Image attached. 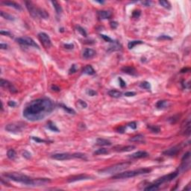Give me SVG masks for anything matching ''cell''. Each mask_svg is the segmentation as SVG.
<instances>
[{
  "mask_svg": "<svg viewBox=\"0 0 191 191\" xmlns=\"http://www.w3.org/2000/svg\"><path fill=\"white\" fill-rule=\"evenodd\" d=\"M16 41L19 44L22 45V46H33V47H35L37 49H40L38 45L36 43V42H34V40L33 39L29 38V37H22V38H17Z\"/></svg>",
  "mask_w": 191,
  "mask_h": 191,
  "instance_id": "cell-8",
  "label": "cell"
},
{
  "mask_svg": "<svg viewBox=\"0 0 191 191\" xmlns=\"http://www.w3.org/2000/svg\"><path fill=\"white\" fill-rule=\"evenodd\" d=\"M47 128L49 130H51V131H52V132H60L59 129H58V128H57V126L55 125V124L53 123L52 122H49V123H48Z\"/></svg>",
  "mask_w": 191,
  "mask_h": 191,
  "instance_id": "cell-32",
  "label": "cell"
},
{
  "mask_svg": "<svg viewBox=\"0 0 191 191\" xmlns=\"http://www.w3.org/2000/svg\"><path fill=\"white\" fill-rule=\"evenodd\" d=\"M51 2H52V4L53 5V7L55 8V11H56L57 15H60V14L62 13V8L61 7V5L58 4V2H56V1H52Z\"/></svg>",
  "mask_w": 191,
  "mask_h": 191,
  "instance_id": "cell-26",
  "label": "cell"
},
{
  "mask_svg": "<svg viewBox=\"0 0 191 191\" xmlns=\"http://www.w3.org/2000/svg\"><path fill=\"white\" fill-rule=\"evenodd\" d=\"M96 145L100 146H111V142L107 139H103V138H98L96 140Z\"/></svg>",
  "mask_w": 191,
  "mask_h": 191,
  "instance_id": "cell-21",
  "label": "cell"
},
{
  "mask_svg": "<svg viewBox=\"0 0 191 191\" xmlns=\"http://www.w3.org/2000/svg\"><path fill=\"white\" fill-rule=\"evenodd\" d=\"M7 156L10 160H14V159H15L16 156H17V153L14 149H9L7 152Z\"/></svg>",
  "mask_w": 191,
  "mask_h": 191,
  "instance_id": "cell-34",
  "label": "cell"
},
{
  "mask_svg": "<svg viewBox=\"0 0 191 191\" xmlns=\"http://www.w3.org/2000/svg\"><path fill=\"white\" fill-rule=\"evenodd\" d=\"M125 129V126H120V128H118L117 131H118V132H119V133L123 134V133H124Z\"/></svg>",
  "mask_w": 191,
  "mask_h": 191,
  "instance_id": "cell-55",
  "label": "cell"
},
{
  "mask_svg": "<svg viewBox=\"0 0 191 191\" xmlns=\"http://www.w3.org/2000/svg\"><path fill=\"white\" fill-rule=\"evenodd\" d=\"M39 39L41 41L42 44L43 45V46L45 48H50L52 46V41L51 39L49 38V36L47 34L44 33V32H40L38 34Z\"/></svg>",
  "mask_w": 191,
  "mask_h": 191,
  "instance_id": "cell-9",
  "label": "cell"
},
{
  "mask_svg": "<svg viewBox=\"0 0 191 191\" xmlns=\"http://www.w3.org/2000/svg\"><path fill=\"white\" fill-rule=\"evenodd\" d=\"M22 156H23L25 158H26V159H30V158H31V154L30 152H29L28 151H24V152H22Z\"/></svg>",
  "mask_w": 191,
  "mask_h": 191,
  "instance_id": "cell-47",
  "label": "cell"
},
{
  "mask_svg": "<svg viewBox=\"0 0 191 191\" xmlns=\"http://www.w3.org/2000/svg\"><path fill=\"white\" fill-rule=\"evenodd\" d=\"M130 142H136V143H145L144 141V136L143 134H137V135H135L134 137L129 138L128 140Z\"/></svg>",
  "mask_w": 191,
  "mask_h": 191,
  "instance_id": "cell-20",
  "label": "cell"
},
{
  "mask_svg": "<svg viewBox=\"0 0 191 191\" xmlns=\"http://www.w3.org/2000/svg\"><path fill=\"white\" fill-rule=\"evenodd\" d=\"M8 105L13 108V107H15L17 105V103L15 102H14V101H9L8 102Z\"/></svg>",
  "mask_w": 191,
  "mask_h": 191,
  "instance_id": "cell-58",
  "label": "cell"
},
{
  "mask_svg": "<svg viewBox=\"0 0 191 191\" xmlns=\"http://www.w3.org/2000/svg\"><path fill=\"white\" fill-rule=\"evenodd\" d=\"M78 105L81 108H86L87 107V104L86 103V102H85V101H83L81 99L78 100Z\"/></svg>",
  "mask_w": 191,
  "mask_h": 191,
  "instance_id": "cell-41",
  "label": "cell"
},
{
  "mask_svg": "<svg viewBox=\"0 0 191 191\" xmlns=\"http://www.w3.org/2000/svg\"><path fill=\"white\" fill-rule=\"evenodd\" d=\"M110 26H111V28L112 29H117L119 24H118V22H116V21H111V22H110Z\"/></svg>",
  "mask_w": 191,
  "mask_h": 191,
  "instance_id": "cell-46",
  "label": "cell"
},
{
  "mask_svg": "<svg viewBox=\"0 0 191 191\" xmlns=\"http://www.w3.org/2000/svg\"><path fill=\"white\" fill-rule=\"evenodd\" d=\"M178 171L171 172V173H170V174H168V175H163L162 177L158 178L154 183L160 186V185H161L163 183L171 182L172 180H173L174 178H175L178 176Z\"/></svg>",
  "mask_w": 191,
  "mask_h": 191,
  "instance_id": "cell-7",
  "label": "cell"
},
{
  "mask_svg": "<svg viewBox=\"0 0 191 191\" xmlns=\"http://www.w3.org/2000/svg\"><path fill=\"white\" fill-rule=\"evenodd\" d=\"M83 73L84 74H87V75H94L96 73V71L94 70V69L93 68V67L91 65H87L86 67L83 69Z\"/></svg>",
  "mask_w": 191,
  "mask_h": 191,
  "instance_id": "cell-22",
  "label": "cell"
},
{
  "mask_svg": "<svg viewBox=\"0 0 191 191\" xmlns=\"http://www.w3.org/2000/svg\"><path fill=\"white\" fill-rule=\"evenodd\" d=\"M152 170L149 168H141L138 170H134L131 171H126L121 173H116L111 178L112 179H125V178H133L137 175H140L143 174H147L151 172Z\"/></svg>",
  "mask_w": 191,
  "mask_h": 191,
  "instance_id": "cell-4",
  "label": "cell"
},
{
  "mask_svg": "<svg viewBox=\"0 0 191 191\" xmlns=\"http://www.w3.org/2000/svg\"><path fill=\"white\" fill-rule=\"evenodd\" d=\"M121 70L125 73L128 74L130 76H136L137 75L136 69L134 67H131V66H125V67H122Z\"/></svg>",
  "mask_w": 191,
  "mask_h": 191,
  "instance_id": "cell-15",
  "label": "cell"
},
{
  "mask_svg": "<svg viewBox=\"0 0 191 191\" xmlns=\"http://www.w3.org/2000/svg\"><path fill=\"white\" fill-rule=\"evenodd\" d=\"M87 94L88 96H94L97 94V93H96V91H95L94 90H92V89H88V90H87L86 91Z\"/></svg>",
  "mask_w": 191,
  "mask_h": 191,
  "instance_id": "cell-43",
  "label": "cell"
},
{
  "mask_svg": "<svg viewBox=\"0 0 191 191\" xmlns=\"http://www.w3.org/2000/svg\"><path fill=\"white\" fill-rule=\"evenodd\" d=\"M100 36H101V38L103 39L106 42H108V43H113L114 42V40H112V39L111 38H109L108 36H107V35H105V34H100Z\"/></svg>",
  "mask_w": 191,
  "mask_h": 191,
  "instance_id": "cell-42",
  "label": "cell"
},
{
  "mask_svg": "<svg viewBox=\"0 0 191 191\" xmlns=\"http://www.w3.org/2000/svg\"><path fill=\"white\" fill-rule=\"evenodd\" d=\"M0 14H1V17H3L4 19H7V20H10V21H14L15 20V17L12 15H10L9 14L6 13V12H4V11H1L0 12Z\"/></svg>",
  "mask_w": 191,
  "mask_h": 191,
  "instance_id": "cell-27",
  "label": "cell"
},
{
  "mask_svg": "<svg viewBox=\"0 0 191 191\" xmlns=\"http://www.w3.org/2000/svg\"><path fill=\"white\" fill-rule=\"evenodd\" d=\"M24 127L25 124L23 123H13L7 125L5 126V130L12 133H19L22 131Z\"/></svg>",
  "mask_w": 191,
  "mask_h": 191,
  "instance_id": "cell-6",
  "label": "cell"
},
{
  "mask_svg": "<svg viewBox=\"0 0 191 191\" xmlns=\"http://www.w3.org/2000/svg\"><path fill=\"white\" fill-rule=\"evenodd\" d=\"M96 2H99L100 4H104L105 3V2H99V1H96Z\"/></svg>",
  "mask_w": 191,
  "mask_h": 191,
  "instance_id": "cell-62",
  "label": "cell"
},
{
  "mask_svg": "<svg viewBox=\"0 0 191 191\" xmlns=\"http://www.w3.org/2000/svg\"><path fill=\"white\" fill-rule=\"evenodd\" d=\"M90 178L91 177L90 175H85V174H81V175L73 176L72 178H68L67 182L69 183H72V182H78V181H82V180H87V179H90Z\"/></svg>",
  "mask_w": 191,
  "mask_h": 191,
  "instance_id": "cell-12",
  "label": "cell"
},
{
  "mask_svg": "<svg viewBox=\"0 0 191 191\" xmlns=\"http://www.w3.org/2000/svg\"><path fill=\"white\" fill-rule=\"evenodd\" d=\"M149 155L148 152H145V151H138V152H136L133 153L132 154L130 155V158H134V159H137V158H146Z\"/></svg>",
  "mask_w": 191,
  "mask_h": 191,
  "instance_id": "cell-18",
  "label": "cell"
},
{
  "mask_svg": "<svg viewBox=\"0 0 191 191\" xmlns=\"http://www.w3.org/2000/svg\"><path fill=\"white\" fill-rule=\"evenodd\" d=\"M0 48L2 49H8V45L5 44V43H1L0 44Z\"/></svg>",
  "mask_w": 191,
  "mask_h": 191,
  "instance_id": "cell-59",
  "label": "cell"
},
{
  "mask_svg": "<svg viewBox=\"0 0 191 191\" xmlns=\"http://www.w3.org/2000/svg\"><path fill=\"white\" fill-rule=\"evenodd\" d=\"M183 134L185 135H190V120L188 119L187 123H185L184 128L183 130Z\"/></svg>",
  "mask_w": 191,
  "mask_h": 191,
  "instance_id": "cell-25",
  "label": "cell"
},
{
  "mask_svg": "<svg viewBox=\"0 0 191 191\" xmlns=\"http://www.w3.org/2000/svg\"><path fill=\"white\" fill-rule=\"evenodd\" d=\"M179 152H180V147L179 146H174V147H172V148L164 151L163 152V154L166 155V156H174V155H176Z\"/></svg>",
  "mask_w": 191,
  "mask_h": 191,
  "instance_id": "cell-13",
  "label": "cell"
},
{
  "mask_svg": "<svg viewBox=\"0 0 191 191\" xmlns=\"http://www.w3.org/2000/svg\"><path fill=\"white\" fill-rule=\"evenodd\" d=\"M59 106H60L61 108H62L67 113L69 114H76V111H75L73 108H69V107H67V106H66L65 105H64V104H60Z\"/></svg>",
  "mask_w": 191,
  "mask_h": 191,
  "instance_id": "cell-31",
  "label": "cell"
},
{
  "mask_svg": "<svg viewBox=\"0 0 191 191\" xmlns=\"http://www.w3.org/2000/svg\"><path fill=\"white\" fill-rule=\"evenodd\" d=\"M4 176L14 182L31 186H40L51 182L49 178H32L19 172H8L4 174Z\"/></svg>",
  "mask_w": 191,
  "mask_h": 191,
  "instance_id": "cell-2",
  "label": "cell"
},
{
  "mask_svg": "<svg viewBox=\"0 0 191 191\" xmlns=\"http://www.w3.org/2000/svg\"><path fill=\"white\" fill-rule=\"evenodd\" d=\"M112 16V13L109 10H100L98 12V17L100 19H110Z\"/></svg>",
  "mask_w": 191,
  "mask_h": 191,
  "instance_id": "cell-17",
  "label": "cell"
},
{
  "mask_svg": "<svg viewBox=\"0 0 191 191\" xmlns=\"http://www.w3.org/2000/svg\"><path fill=\"white\" fill-rule=\"evenodd\" d=\"M73 158H81V159L87 160V155L84 153H74V154H73Z\"/></svg>",
  "mask_w": 191,
  "mask_h": 191,
  "instance_id": "cell-35",
  "label": "cell"
},
{
  "mask_svg": "<svg viewBox=\"0 0 191 191\" xmlns=\"http://www.w3.org/2000/svg\"><path fill=\"white\" fill-rule=\"evenodd\" d=\"M190 69L189 68H183L182 70H181V73H187V71H189Z\"/></svg>",
  "mask_w": 191,
  "mask_h": 191,
  "instance_id": "cell-60",
  "label": "cell"
},
{
  "mask_svg": "<svg viewBox=\"0 0 191 191\" xmlns=\"http://www.w3.org/2000/svg\"><path fill=\"white\" fill-rule=\"evenodd\" d=\"M142 4L144 5L145 6H146V7H149V6L151 5L152 2L151 1H144V2H142Z\"/></svg>",
  "mask_w": 191,
  "mask_h": 191,
  "instance_id": "cell-57",
  "label": "cell"
},
{
  "mask_svg": "<svg viewBox=\"0 0 191 191\" xmlns=\"http://www.w3.org/2000/svg\"><path fill=\"white\" fill-rule=\"evenodd\" d=\"M190 184H188V185H187V187H185L184 190H190Z\"/></svg>",
  "mask_w": 191,
  "mask_h": 191,
  "instance_id": "cell-61",
  "label": "cell"
},
{
  "mask_svg": "<svg viewBox=\"0 0 191 191\" xmlns=\"http://www.w3.org/2000/svg\"><path fill=\"white\" fill-rule=\"evenodd\" d=\"M108 94L111 96V97H114V98H120L121 97L123 93L122 92L120 91H118V90H111L108 92Z\"/></svg>",
  "mask_w": 191,
  "mask_h": 191,
  "instance_id": "cell-23",
  "label": "cell"
},
{
  "mask_svg": "<svg viewBox=\"0 0 191 191\" xmlns=\"http://www.w3.org/2000/svg\"><path fill=\"white\" fill-rule=\"evenodd\" d=\"M52 159L57 160V161H65V160H69L71 158H73V154L69 153H56L51 156Z\"/></svg>",
  "mask_w": 191,
  "mask_h": 191,
  "instance_id": "cell-11",
  "label": "cell"
},
{
  "mask_svg": "<svg viewBox=\"0 0 191 191\" xmlns=\"http://www.w3.org/2000/svg\"><path fill=\"white\" fill-rule=\"evenodd\" d=\"M190 152H187L186 154H184V156H183V158H182V161L189 159V158H190Z\"/></svg>",
  "mask_w": 191,
  "mask_h": 191,
  "instance_id": "cell-54",
  "label": "cell"
},
{
  "mask_svg": "<svg viewBox=\"0 0 191 191\" xmlns=\"http://www.w3.org/2000/svg\"><path fill=\"white\" fill-rule=\"evenodd\" d=\"M147 128L152 132V133H154V134H158V133H159L160 132V131H161V128H160V127L159 126H158V125H149L148 126H147Z\"/></svg>",
  "mask_w": 191,
  "mask_h": 191,
  "instance_id": "cell-30",
  "label": "cell"
},
{
  "mask_svg": "<svg viewBox=\"0 0 191 191\" xmlns=\"http://www.w3.org/2000/svg\"><path fill=\"white\" fill-rule=\"evenodd\" d=\"M132 164L131 162H123L120 163H116L115 165L106 167L105 169L99 170L100 174H116L118 172H122L129 167V166Z\"/></svg>",
  "mask_w": 191,
  "mask_h": 191,
  "instance_id": "cell-5",
  "label": "cell"
},
{
  "mask_svg": "<svg viewBox=\"0 0 191 191\" xmlns=\"http://www.w3.org/2000/svg\"><path fill=\"white\" fill-rule=\"evenodd\" d=\"M0 34H2V35H5V36H8V37H12L10 32V31H3V30H2V31H0Z\"/></svg>",
  "mask_w": 191,
  "mask_h": 191,
  "instance_id": "cell-50",
  "label": "cell"
},
{
  "mask_svg": "<svg viewBox=\"0 0 191 191\" xmlns=\"http://www.w3.org/2000/svg\"><path fill=\"white\" fill-rule=\"evenodd\" d=\"M159 4L163 7L164 8H166V9H171V5H170V3L168 2V1H159Z\"/></svg>",
  "mask_w": 191,
  "mask_h": 191,
  "instance_id": "cell-36",
  "label": "cell"
},
{
  "mask_svg": "<svg viewBox=\"0 0 191 191\" xmlns=\"http://www.w3.org/2000/svg\"><path fill=\"white\" fill-rule=\"evenodd\" d=\"M159 187H160V186H159V185H158V184H156L153 183V184H152L149 185L148 187H145V188H144V190L155 191V190H158L159 189Z\"/></svg>",
  "mask_w": 191,
  "mask_h": 191,
  "instance_id": "cell-28",
  "label": "cell"
},
{
  "mask_svg": "<svg viewBox=\"0 0 191 191\" xmlns=\"http://www.w3.org/2000/svg\"><path fill=\"white\" fill-rule=\"evenodd\" d=\"M127 125H128V127H130L131 128H132V129H136V128H137V123H136L135 122L129 123Z\"/></svg>",
  "mask_w": 191,
  "mask_h": 191,
  "instance_id": "cell-51",
  "label": "cell"
},
{
  "mask_svg": "<svg viewBox=\"0 0 191 191\" xmlns=\"http://www.w3.org/2000/svg\"><path fill=\"white\" fill-rule=\"evenodd\" d=\"M140 14H141V13H140V10H134V11L132 12V17L133 18L137 19V18H139V17H140Z\"/></svg>",
  "mask_w": 191,
  "mask_h": 191,
  "instance_id": "cell-40",
  "label": "cell"
},
{
  "mask_svg": "<svg viewBox=\"0 0 191 191\" xmlns=\"http://www.w3.org/2000/svg\"><path fill=\"white\" fill-rule=\"evenodd\" d=\"M77 71V68L76 66V64H73L71 67H70V69H69V74H73V73H75Z\"/></svg>",
  "mask_w": 191,
  "mask_h": 191,
  "instance_id": "cell-45",
  "label": "cell"
},
{
  "mask_svg": "<svg viewBox=\"0 0 191 191\" xmlns=\"http://www.w3.org/2000/svg\"><path fill=\"white\" fill-rule=\"evenodd\" d=\"M60 31H61V32H63V31H64V29H63V28H61V29H60Z\"/></svg>",
  "mask_w": 191,
  "mask_h": 191,
  "instance_id": "cell-64",
  "label": "cell"
},
{
  "mask_svg": "<svg viewBox=\"0 0 191 191\" xmlns=\"http://www.w3.org/2000/svg\"><path fill=\"white\" fill-rule=\"evenodd\" d=\"M96 52L94 49H89V48H87L85 49L84 51H83V53H82V56L85 59H90V58H92L93 57L96 55Z\"/></svg>",
  "mask_w": 191,
  "mask_h": 191,
  "instance_id": "cell-14",
  "label": "cell"
},
{
  "mask_svg": "<svg viewBox=\"0 0 191 191\" xmlns=\"http://www.w3.org/2000/svg\"><path fill=\"white\" fill-rule=\"evenodd\" d=\"M76 29H77V31L79 32V34H80L81 35H82L83 37L86 38L87 36V31H85V29H84V28H82L81 26H77Z\"/></svg>",
  "mask_w": 191,
  "mask_h": 191,
  "instance_id": "cell-37",
  "label": "cell"
},
{
  "mask_svg": "<svg viewBox=\"0 0 191 191\" xmlns=\"http://www.w3.org/2000/svg\"><path fill=\"white\" fill-rule=\"evenodd\" d=\"M136 148L135 146H123V147H119V148H115V150L116 152H130L134 150V149Z\"/></svg>",
  "mask_w": 191,
  "mask_h": 191,
  "instance_id": "cell-19",
  "label": "cell"
},
{
  "mask_svg": "<svg viewBox=\"0 0 191 191\" xmlns=\"http://www.w3.org/2000/svg\"><path fill=\"white\" fill-rule=\"evenodd\" d=\"M54 110L52 102L47 98H40L30 102L23 110V116L31 122L40 121Z\"/></svg>",
  "mask_w": 191,
  "mask_h": 191,
  "instance_id": "cell-1",
  "label": "cell"
},
{
  "mask_svg": "<svg viewBox=\"0 0 191 191\" xmlns=\"http://www.w3.org/2000/svg\"><path fill=\"white\" fill-rule=\"evenodd\" d=\"M0 86L5 88V89H8L12 93H15L17 92V89L14 86V85L12 83H10V81H7V80H5L3 78H1V80H0Z\"/></svg>",
  "mask_w": 191,
  "mask_h": 191,
  "instance_id": "cell-10",
  "label": "cell"
},
{
  "mask_svg": "<svg viewBox=\"0 0 191 191\" xmlns=\"http://www.w3.org/2000/svg\"><path fill=\"white\" fill-rule=\"evenodd\" d=\"M2 4L6 5V6H8V7H10V8H14V9L18 10H22V6L17 3V2H10V1H3L2 2Z\"/></svg>",
  "mask_w": 191,
  "mask_h": 191,
  "instance_id": "cell-16",
  "label": "cell"
},
{
  "mask_svg": "<svg viewBox=\"0 0 191 191\" xmlns=\"http://www.w3.org/2000/svg\"><path fill=\"white\" fill-rule=\"evenodd\" d=\"M113 46H110V50H109V52L110 51H116V50H119L120 49V44L117 43V42H116V41H114L113 43Z\"/></svg>",
  "mask_w": 191,
  "mask_h": 191,
  "instance_id": "cell-39",
  "label": "cell"
},
{
  "mask_svg": "<svg viewBox=\"0 0 191 191\" xmlns=\"http://www.w3.org/2000/svg\"><path fill=\"white\" fill-rule=\"evenodd\" d=\"M140 87L141 88L146 89V90H150L151 89V85L148 81H143V82H141L140 85Z\"/></svg>",
  "mask_w": 191,
  "mask_h": 191,
  "instance_id": "cell-38",
  "label": "cell"
},
{
  "mask_svg": "<svg viewBox=\"0 0 191 191\" xmlns=\"http://www.w3.org/2000/svg\"><path fill=\"white\" fill-rule=\"evenodd\" d=\"M2 103V111H3V103L2 102H1Z\"/></svg>",
  "mask_w": 191,
  "mask_h": 191,
  "instance_id": "cell-63",
  "label": "cell"
},
{
  "mask_svg": "<svg viewBox=\"0 0 191 191\" xmlns=\"http://www.w3.org/2000/svg\"><path fill=\"white\" fill-rule=\"evenodd\" d=\"M158 40H172V38L168 36V35H161L160 37L158 38Z\"/></svg>",
  "mask_w": 191,
  "mask_h": 191,
  "instance_id": "cell-48",
  "label": "cell"
},
{
  "mask_svg": "<svg viewBox=\"0 0 191 191\" xmlns=\"http://www.w3.org/2000/svg\"><path fill=\"white\" fill-rule=\"evenodd\" d=\"M51 89H52L53 91H57V92H58V91H60V90H61L60 87L56 86V85H52V86L51 87Z\"/></svg>",
  "mask_w": 191,
  "mask_h": 191,
  "instance_id": "cell-56",
  "label": "cell"
},
{
  "mask_svg": "<svg viewBox=\"0 0 191 191\" xmlns=\"http://www.w3.org/2000/svg\"><path fill=\"white\" fill-rule=\"evenodd\" d=\"M31 139L38 143H49V141H46V140H43V139H40L39 137H32Z\"/></svg>",
  "mask_w": 191,
  "mask_h": 191,
  "instance_id": "cell-44",
  "label": "cell"
},
{
  "mask_svg": "<svg viewBox=\"0 0 191 191\" xmlns=\"http://www.w3.org/2000/svg\"><path fill=\"white\" fill-rule=\"evenodd\" d=\"M108 149H106L105 148H99V149H96L95 152H93V154L99 155V154H108Z\"/></svg>",
  "mask_w": 191,
  "mask_h": 191,
  "instance_id": "cell-33",
  "label": "cell"
},
{
  "mask_svg": "<svg viewBox=\"0 0 191 191\" xmlns=\"http://www.w3.org/2000/svg\"><path fill=\"white\" fill-rule=\"evenodd\" d=\"M168 104H169V102L166 100H160L156 103L155 105L158 109H163V108L168 107Z\"/></svg>",
  "mask_w": 191,
  "mask_h": 191,
  "instance_id": "cell-24",
  "label": "cell"
},
{
  "mask_svg": "<svg viewBox=\"0 0 191 191\" xmlns=\"http://www.w3.org/2000/svg\"><path fill=\"white\" fill-rule=\"evenodd\" d=\"M64 46L65 49H73V48H74V45L73 44H72V43H70V44H64Z\"/></svg>",
  "mask_w": 191,
  "mask_h": 191,
  "instance_id": "cell-53",
  "label": "cell"
},
{
  "mask_svg": "<svg viewBox=\"0 0 191 191\" xmlns=\"http://www.w3.org/2000/svg\"><path fill=\"white\" fill-rule=\"evenodd\" d=\"M25 4H26V8L29 10V14L34 18H40V19H46L49 18V15L47 13V11L45 10L44 9H43V8H41L37 7L34 4H33V2H26Z\"/></svg>",
  "mask_w": 191,
  "mask_h": 191,
  "instance_id": "cell-3",
  "label": "cell"
},
{
  "mask_svg": "<svg viewBox=\"0 0 191 191\" xmlns=\"http://www.w3.org/2000/svg\"><path fill=\"white\" fill-rule=\"evenodd\" d=\"M124 95L125 96H128V97H131V96H134L136 95V93L135 92H131V91H129V92L125 93Z\"/></svg>",
  "mask_w": 191,
  "mask_h": 191,
  "instance_id": "cell-52",
  "label": "cell"
},
{
  "mask_svg": "<svg viewBox=\"0 0 191 191\" xmlns=\"http://www.w3.org/2000/svg\"><path fill=\"white\" fill-rule=\"evenodd\" d=\"M143 42L142 40H132V41H130L128 42V48L129 49H132L137 45H139V44H143Z\"/></svg>",
  "mask_w": 191,
  "mask_h": 191,
  "instance_id": "cell-29",
  "label": "cell"
},
{
  "mask_svg": "<svg viewBox=\"0 0 191 191\" xmlns=\"http://www.w3.org/2000/svg\"><path fill=\"white\" fill-rule=\"evenodd\" d=\"M118 80H119V81H120V87H121L122 88L126 87V83H125V81L122 78H119Z\"/></svg>",
  "mask_w": 191,
  "mask_h": 191,
  "instance_id": "cell-49",
  "label": "cell"
}]
</instances>
